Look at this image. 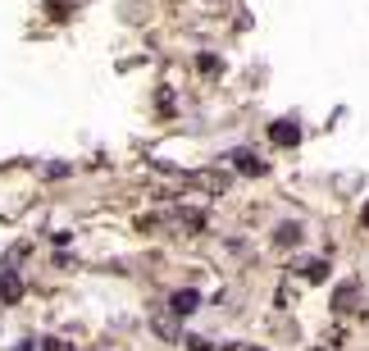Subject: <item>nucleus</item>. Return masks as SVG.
<instances>
[{
    "mask_svg": "<svg viewBox=\"0 0 369 351\" xmlns=\"http://www.w3.org/2000/svg\"><path fill=\"white\" fill-rule=\"evenodd\" d=\"M333 310L337 315H351V310H360V287L356 283H342L333 292Z\"/></svg>",
    "mask_w": 369,
    "mask_h": 351,
    "instance_id": "f257e3e1",
    "label": "nucleus"
},
{
    "mask_svg": "<svg viewBox=\"0 0 369 351\" xmlns=\"http://www.w3.org/2000/svg\"><path fill=\"white\" fill-rule=\"evenodd\" d=\"M196 306H201L196 287H183V292H174V296H169V310H174V315H192Z\"/></svg>",
    "mask_w": 369,
    "mask_h": 351,
    "instance_id": "f03ea898",
    "label": "nucleus"
},
{
    "mask_svg": "<svg viewBox=\"0 0 369 351\" xmlns=\"http://www.w3.org/2000/svg\"><path fill=\"white\" fill-rule=\"evenodd\" d=\"M151 324H155V333H160L164 342H178V319L169 315V310H155V315H151Z\"/></svg>",
    "mask_w": 369,
    "mask_h": 351,
    "instance_id": "7ed1b4c3",
    "label": "nucleus"
},
{
    "mask_svg": "<svg viewBox=\"0 0 369 351\" xmlns=\"http://www.w3.org/2000/svg\"><path fill=\"white\" fill-rule=\"evenodd\" d=\"M0 296H5V301H19V296H23V283H19V274H14V269H5V274H0Z\"/></svg>",
    "mask_w": 369,
    "mask_h": 351,
    "instance_id": "20e7f679",
    "label": "nucleus"
},
{
    "mask_svg": "<svg viewBox=\"0 0 369 351\" xmlns=\"http://www.w3.org/2000/svg\"><path fill=\"white\" fill-rule=\"evenodd\" d=\"M269 137H273V142H278V146L296 142V123H273V128H269Z\"/></svg>",
    "mask_w": 369,
    "mask_h": 351,
    "instance_id": "39448f33",
    "label": "nucleus"
},
{
    "mask_svg": "<svg viewBox=\"0 0 369 351\" xmlns=\"http://www.w3.org/2000/svg\"><path fill=\"white\" fill-rule=\"evenodd\" d=\"M42 351H78V347H69V342H60V338H46Z\"/></svg>",
    "mask_w": 369,
    "mask_h": 351,
    "instance_id": "423d86ee",
    "label": "nucleus"
},
{
    "mask_svg": "<svg viewBox=\"0 0 369 351\" xmlns=\"http://www.w3.org/2000/svg\"><path fill=\"white\" fill-rule=\"evenodd\" d=\"M360 219H365V228H369V206H365V215H360Z\"/></svg>",
    "mask_w": 369,
    "mask_h": 351,
    "instance_id": "0eeeda50",
    "label": "nucleus"
}]
</instances>
